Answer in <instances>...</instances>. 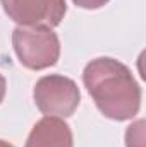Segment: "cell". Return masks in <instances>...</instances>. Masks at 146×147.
Returning a JSON list of instances; mask_svg holds the SVG:
<instances>
[{"label":"cell","instance_id":"1","mask_svg":"<svg viewBox=\"0 0 146 147\" xmlns=\"http://www.w3.org/2000/svg\"><path fill=\"white\" fill-rule=\"evenodd\" d=\"M83 80L98 110L107 118L122 121L138 115L141 89L124 63L107 57L95 58L86 65Z\"/></svg>","mask_w":146,"mask_h":147},{"label":"cell","instance_id":"2","mask_svg":"<svg viewBox=\"0 0 146 147\" xmlns=\"http://www.w3.org/2000/svg\"><path fill=\"white\" fill-rule=\"evenodd\" d=\"M12 45L19 62L31 70L48 69L60 57L59 38L50 28L19 26L12 33Z\"/></svg>","mask_w":146,"mask_h":147},{"label":"cell","instance_id":"3","mask_svg":"<svg viewBox=\"0 0 146 147\" xmlns=\"http://www.w3.org/2000/svg\"><path fill=\"white\" fill-rule=\"evenodd\" d=\"M38 110L46 116L67 118L79 106L81 92L72 79L64 75L41 77L33 91Z\"/></svg>","mask_w":146,"mask_h":147},{"label":"cell","instance_id":"4","mask_svg":"<svg viewBox=\"0 0 146 147\" xmlns=\"http://www.w3.org/2000/svg\"><path fill=\"white\" fill-rule=\"evenodd\" d=\"M5 14L19 26L55 28L65 16V0H0Z\"/></svg>","mask_w":146,"mask_h":147},{"label":"cell","instance_id":"5","mask_svg":"<svg viewBox=\"0 0 146 147\" xmlns=\"http://www.w3.org/2000/svg\"><path fill=\"white\" fill-rule=\"evenodd\" d=\"M26 147H72V132L64 120L45 116L33 127Z\"/></svg>","mask_w":146,"mask_h":147},{"label":"cell","instance_id":"6","mask_svg":"<svg viewBox=\"0 0 146 147\" xmlns=\"http://www.w3.org/2000/svg\"><path fill=\"white\" fill-rule=\"evenodd\" d=\"M143 127H145V121L139 120L127 128V134H126L127 147H143Z\"/></svg>","mask_w":146,"mask_h":147},{"label":"cell","instance_id":"7","mask_svg":"<svg viewBox=\"0 0 146 147\" xmlns=\"http://www.w3.org/2000/svg\"><path fill=\"white\" fill-rule=\"evenodd\" d=\"M108 0H74L76 5L83 7V9H100L107 3Z\"/></svg>","mask_w":146,"mask_h":147},{"label":"cell","instance_id":"8","mask_svg":"<svg viewBox=\"0 0 146 147\" xmlns=\"http://www.w3.org/2000/svg\"><path fill=\"white\" fill-rule=\"evenodd\" d=\"M5 89H7V84H5V79L2 77L0 74V103L3 101V96H5Z\"/></svg>","mask_w":146,"mask_h":147},{"label":"cell","instance_id":"9","mask_svg":"<svg viewBox=\"0 0 146 147\" xmlns=\"http://www.w3.org/2000/svg\"><path fill=\"white\" fill-rule=\"evenodd\" d=\"M0 147H14V146L9 144V142H5V140H0Z\"/></svg>","mask_w":146,"mask_h":147}]
</instances>
